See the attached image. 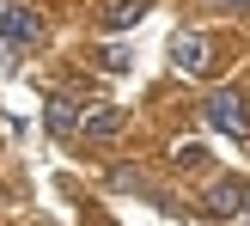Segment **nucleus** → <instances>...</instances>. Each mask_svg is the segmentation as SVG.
<instances>
[{
  "label": "nucleus",
  "mask_w": 250,
  "mask_h": 226,
  "mask_svg": "<svg viewBox=\"0 0 250 226\" xmlns=\"http://www.w3.org/2000/svg\"><path fill=\"white\" fill-rule=\"evenodd\" d=\"M202 116L214 122L220 135H232V141H244V135H250V104H244V92H238V86H220V92H208Z\"/></svg>",
  "instance_id": "nucleus-1"
},
{
  "label": "nucleus",
  "mask_w": 250,
  "mask_h": 226,
  "mask_svg": "<svg viewBox=\"0 0 250 226\" xmlns=\"http://www.w3.org/2000/svg\"><path fill=\"white\" fill-rule=\"evenodd\" d=\"M37 37H43V12H37V6H24V0H0V43L31 49Z\"/></svg>",
  "instance_id": "nucleus-2"
},
{
  "label": "nucleus",
  "mask_w": 250,
  "mask_h": 226,
  "mask_svg": "<svg viewBox=\"0 0 250 226\" xmlns=\"http://www.w3.org/2000/svg\"><path fill=\"white\" fill-rule=\"evenodd\" d=\"M171 61H177V73L202 80V73H208V61H214V43H208L202 31H177V37H171Z\"/></svg>",
  "instance_id": "nucleus-3"
},
{
  "label": "nucleus",
  "mask_w": 250,
  "mask_h": 226,
  "mask_svg": "<svg viewBox=\"0 0 250 226\" xmlns=\"http://www.w3.org/2000/svg\"><path fill=\"white\" fill-rule=\"evenodd\" d=\"M208 214L214 220H238L244 208H250V183H238V178H226V183H214V190H208Z\"/></svg>",
  "instance_id": "nucleus-4"
},
{
  "label": "nucleus",
  "mask_w": 250,
  "mask_h": 226,
  "mask_svg": "<svg viewBox=\"0 0 250 226\" xmlns=\"http://www.w3.org/2000/svg\"><path fill=\"white\" fill-rule=\"evenodd\" d=\"M80 129L92 135V141H110V135H122V110H110V104H104V110H92Z\"/></svg>",
  "instance_id": "nucleus-5"
},
{
  "label": "nucleus",
  "mask_w": 250,
  "mask_h": 226,
  "mask_svg": "<svg viewBox=\"0 0 250 226\" xmlns=\"http://www.w3.org/2000/svg\"><path fill=\"white\" fill-rule=\"evenodd\" d=\"M43 122H49V135H73V129H80V110H73L67 98H49V116Z\"/></svg>",
  "instance_id": "nucleus-6"
},
{
  "label": "nucleus",
  "mask_w": 250,
  "mask_h": 226,
  "mask_svg": "<svg viewBox=\"0 0 250 226\" xmlns=\"http://www.w3.org/2000/svg\"><path fill=\"white\" fill-rule=\"evenodd\" d=\"M141 12H146V0H122V6H110V31H128Z\"/></svg>",
  "instance_id": "nucleus-7"
},
{
  "label": "nucleus",
  "mask_w": 250,
  "mask_h": 226,
  "mask_svg": "<svg viewBox=\"0 0 250 226\" xmlns=\"http://www.w3.org/2000/svg\"><path fill=\"white\" fill-rule=\"evenodd\" d=\"M208 6H250V0H208Z\"/></svg>",
  "instance_id": "nucleus-8"
}]
</instances>
